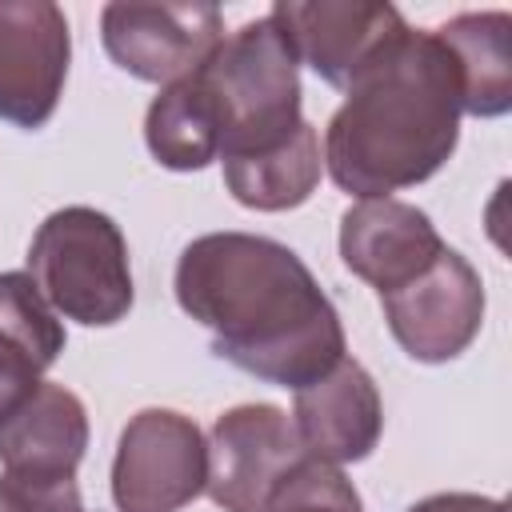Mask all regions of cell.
<instances>
[{"label": "cell", "instance_id": "obj_12", "mask_svg": "<svg viewBox=\"0 0 512 512\" xmlns=\"http://www.w3.org/2000/svg\"><path fill=\"white\" fill-rule=\"evenodd\" d=\"M292 428L304 452L324 464L368 460L384 432V404L368 368L344 356L332 372L296 388Z\"/></svg>", "mask_w": 512, "mask_h": 512}, {"label": "cell", "instance_id": "obj_21", "mask_svg": "<svg viewBox=\"0 0 512 512\" xmlns=\"http://www.w3.org/2000/svg\"><path fill=\"white\" fill-rule=\"evenodd\" d=\"M408 512H508V504L496 496H480V492H436V496L416 500Z\"/></svg>", "mask_w": 512, "mask_h": 512}, {"label": "cell", "instance_id": "obj_6", "mask_svg": "<svg viewBox=\"0 0 512 512\" xmlns=\"http://www.w3.org/2000/svg\"><path fill=\"white\" fill-rule=\"evenodd\" d=\"M304 460L292 416L276 404H236L212 424L204 492L224 512H268L276 488Z\"/></svg>", "mask_w": 512, "mask_h": 512}, {"label": "cell", "instance_id": "obj_19", "mask_svg": "<svg viewBox=\"0 0 512 512\" xmlns=\"http://www.w3.org/2000/svg\"><path fill=\"white\" fill-rule=\"evenodd\" d=\"M0 512H84L76 476L36 480L0 472Z\"/></svg>", "mask_w": 512, "mask_h": 512}, {"label": "cell", "instance_id": "obj_16", "mask_svg": "<svg viewBox=\"0 0 512 512\" xmlns=\"http://www.w3.org/2000/svg\"><path fill=\"white\" fill-rule=\"evenodd\" d=\"M220 164H224V184H228L232 200L252 212L300 208L316 192L320 172H324L320 136L308 120L296 128L292 140H284L268 152L236 156V160H220Z\"/></svg>", "mask_w": 512, "mask_h": 512}, {"label": "cell", "instance_id": "obj_15", "mask_svg": "<svg viewBox=\"0 0 512 512\" xmlns=\"http://www.w3.org/2000/svg\"><path fill=\"white\" fill-rule=\"evenodd\" d=\"M460 64L464 112L492 120L512 108V16L508 12H460L436 28Z\"/></svg>", "mask_w": 512, "mask_h": 512}, {"label": "cell", "instance_id": "obj_4", "mask_svg": "<svg viewBox=\"0 0 512 512\" xmlns=\"http://www.w3.org/2000/svg\"><path fill=\"white\" fill-rule=\"evenodd\" d=\"M28 276L64 320L120 324L132 308V268L120 224L88 204L56 208L28 244Z\"/></svg>", "mask_w": 512, "mask_h": 512}, {"label": "cell", "instance_id": "obj_5", "mask_svg": "<svg viewBox=\"0 0 512 512\" xmlns=\"http://www.w3.org/2000/svg\"><path fill=\"white\" fill-rule=\"evenodd\" d=\"M208 484V440L172 408L136 412L116 444L112 500L120 512H180Z\"/></svg>", "mask_w": 512, "mask_h": 512}, {"label": "cell", "instance_id": "obj_14", "mask_svg": "<svg viewBox=\"0 0 512 512\" xmlns=\"http://www.w3.org/2000/svg\"><path fill=\"white\" fill-rule=\"evenodd\" d=\"M220 140L224 120L200 72L164 84L160 96L148 104L144 144L156 156V164L172 172H200L212 160H220Z\"/></svg>", "mask_w": 512, "mask_h": 512}, {"label": "cell", "instance_id": "obj_10", "mask_svg": "<svg viewBox=\"0 0 512 512\" xmlns=\"http://www.w3.org/2000/svg\"><path fill=\"white\" fill-rule=\"evenodd\" d=\"M272 20L292 44L296 64H308L332 88H348L404 28V16L376 0H280L272 4Z\"/></svg>", "mask_w": 512, "mask_h": 512}, {"label": "cell", "instance_id": "obj_20", "mask_svg": "<svg viewBox=\"0 0 512 512\" xmlns=\"http://www.w3.org/2000/svg\"><path fill=\"white\" fill-rule=\"evenodd\" d=\"M40 372L44 368L32 352H24L8 336H0V424L40 388Z\"/></svg>", "mask_w": 512, "mask_h": 512}, {"label": "cell", "instance_id": "obj_7", "mask_svg": "<svg viewBox=\"0 0 512 512\" xmlns=\"http://www.w3.org/2000/svg\"><path fill=\"white\" fill-rule=\"evenodd\" d=\"M100 40L116 68L148 84H172L196 72L224 40V16L212 4H140L116 0L100 12Z\"/></svg>", "mask_w": 512, "mask_h": 512}, {"label": "cell", "instance_id": "obj_8", "mask_svg": "<svg viewBox=\"0 0 512 512\" xmlns=\"http://www.w3.org/2000/svg\"><path fill=\"white\" fill-rule=\"evenodd\" d=\"M380 304L396 344L420 364L456 360L480 336L484 324L480 272L456 248H444L436 264L412 284L384 292Z\"/></svg>", "mask_w": 512, "mask_h": 512}, {"label": "cell", "instance_id": "obj_2", "mask_svg": "<svg viewBox=\"0 0 512 512\" xmlns=\"http://www.w3.org/2000/svg\"><path fill=\"white\" fill-rule=\"evenodd\" d=\"M324 132V168L340 192L384 200L436 176L460 140L464 80L436 32L408 24L352 76Z\"/></svg>", "mask_w": 512, "mask_h": 512}, {"label": "cell", "instance_id": "obj_17", "mask_svg": "<svg viewBox=\"0 0 512 512\" xmlns=\"http://www.w3.org/2000/svg\"><path fill=\"white\" fill-rule=\"evenodd\" d=\"M0 336L32 352L44 372L64 352V324L28 272H0Z\"/></svg>", "mask_w": 512, "mask_h": 512}, {"label": "cell", "instance_id": "obj_3", "mask_svg": "<svg viewBox=\"0 0 512 512\" xmlns=\"http://www.w3.org/2000/svg\"><path fill=\"white\" fill-rule=\"evenodd\" d=\"M196 72L208 84L224 120L220 160L268 152L292 140L296 128L304 124L300 64L272 12L224 36Z\"/></svg>", "mask_w": 512, "mask_h": 512}, {"label": "cell", "instance_id": "obj_1", "mask_svg": "<svg viewBox=\"0 0 512 512\" xmlns=\"http://www.w3.org/2000/svg\"><path fill=\"white\" fill-rule=\"evenodd\" d=\"M172 288L176 304L212 332V352L264 384L296 392L344 360L336 304L272 236H196L176 260Z\"/></svg>", "mask_w": 512, "mask_h": 512}, {"label": "cell", "instance_id": "obj_18", "mask_svg": "<svg viewBox=\"0 0 512 512\" xmlns=\"http://www.w3.org/2000/svg\"><path fill=\"white\" fill-rule=\"evenodd\" d=\"M268 512H364L352 480L316 456H308L272 496Z\"/></svg>", "mask_w": 512, "mask_h": 512}, {"label": "cell", "instance_id": "obj_11", "mask_svg": "<svg viewBox=\"0 0 512 512\" xmlns=\"http://www.w3.org/2000/svg\"><path fill=\"white\" fill-rule=\"evenodd\" d=\"M448 244L408 200H360L340 216V260L380 296L424 276Z\"/></svg>", "mask_w": 512, "mask_h": 512}, {"label": "cell", "instance_id": "obj_13", "mask_svg": "<svg viewBox=\"0 0 512 512\" xmlns=\"http://www.w3.org/2000/svg\"><path fill=\"white\" fill-rule=\"evenodd\" d=\"M88 448V412L64 384H44L0 424V472L64 480L76 476Z\"/></svg>", "mask_w": 512, "mask_h": 512}, {"label": "cell", "instance_id": "obj_9", "mask_svg": "<svg viewBox=\"0 0 512 512\" xmlns=\"http://www.w3.org/2000/svg\"><path fill=\"white\" fill-rule=\"evenodd\" d=\"M72 60L68 16L52 0H0V120L44 128Z\"/></svg>", "mask_w": 512, "mask_h": 512}]
</instances>
